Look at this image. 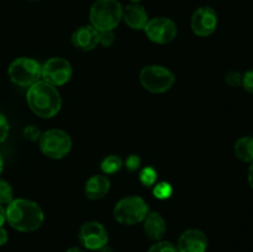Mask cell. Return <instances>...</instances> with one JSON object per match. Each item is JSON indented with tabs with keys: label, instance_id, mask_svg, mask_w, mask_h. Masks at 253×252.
Listing matches in <instances>:
<instances>
[{
	"label": "cell",
	"instance_id": "6da1fadb",
	"mask_svg": "<svg viewBox=\"0 0 253 252\" xmlns=\"http://www.w3.org/2000/svg\"><path fill=\"white\" fill-rule=\"evenodd\" d=\"M6 221L21 232L36 231L43 224L44 214L37 203L29 199H14L5 208Z\"/></svg>",
	"mask_w": 253,
	"mask_h": 252
},
{
	"label": "cell",
	"instance_id": "7a4b0ae2",
	"mask_svg": "<svg viewBox=\"0 0 253 252\" xmlns=\"http://www.w3.org/2000/svg\"><path fill=\"white\" fill-rule=\"evenodd\" d=\"M26 100L32 113L43 119H49L59 113L62 98L56 86L44 81H39L31 86L26 94Z\"/></svg>",
	"mask_w": 253,
	"mask_h": 252
},
{
	"label": "cell",
	"instance_id": "3957f363",
	"mask_svg": "<svg viewBox=\"0 0 253 252\" xmlns=\"http://www.w3.org/2000/svg\"><path fill=\"white\" fill-rule=\"evenodd\" d=\"M123 10L119 0H96L89 12L91 26L98 31H114L123 20Z\"/></svg>",
	"mask_w": 253,
	"mask_h": 252
},
{
	"label": "cell",
	"instance_id": "277c9868",
	"mask_svg": "<svg viewBox=\"0 0 253 252\" xmlns=\"http://www.w3.org/2000/svg\"><path fill=\"white\" fill-rule=\"evenodd\" d=\"M150 212L148 204L141 197L130 195L118 202L114 208V217L123 225H136L142 222Z\"/></svg>",
	"mask_w": 253,
	"mask_h": 252
},
{
	"label": "cell",
	"instance_id": "5b68a950",
	"mask_svg": "<svg viewBox=\"0 0 253 252\" xmlns=\"http://www.w3.org/2000/svg\"><path fill=\"white\" fill-rule=\"evenodd\" d=\"M140 82L146 90L161 94L172 88L175 82V76L166 67L151 64L141 69Z\"/></svg>",
	"mask_w": 253,
	"mask_h": 252
},
{
	"label": "cell",
	"instance_id": "8992f818",
	"mask_svg": "<svg viewBox=\"0 0 253 252\" xmlns=\"http://www.w3.org/2000/svg\"><path fill=\"white\" fill-rule=\"evenodd\" d=\"M10 79L20 86H31L41 79L42 64L30 57H20L11 62L7 69Z\"/></svg>",
	"mask_w": 253,
	"mask_h": 252
},
{
	"label": "cell",
	"instance_id": "52a82bcc",
	"mask_svg": "<svg viewBox=\"0 0 253 252\" xmlns=\"http://www.w3.org/2000/svg\"><path fill=\"white\" fill-rule=\"evenodd\" d=\"M40 148L48 158L61 160L72 150V138L66 131L51 128L40 137Z\"/></svg>",
	"mask_w": 253,
	"mask_h": 252
},
{
	"label": "cell",
	"instance_id": "ba28073f",
	"mask_svg": "<svg viewBox=\"0 0 253 252\" xmlns=\"http://www.w3.org/2000/svg\"><path fill=\"white\" fill-rule=\"evenodd\" d=\"M73 74L71 62L62 57H53L42 64L41 78L53 86H61L68 83Z\"/></svg>",
	"mask_w": 253,
	"mask_h": 252
},
{
	"label": "cell",
	"instance_id": "9c48e42d",
	"mask_svg": "<svg viewBox=\"0 0 253 252\" xmlns=\"http://www.w3.org/2000/svg\"><path fill=\"white\" fill-rule=\"evenodd\" d=\"M143 31L152 42L165 44L169 43L177 37L178 27L175 22L169 17L160 16L148 20Z\"/></svg>",
	"mask_w": 253,
	"mask_h": 252
},
{
	"label": "cell",
	"instance_id": "30bf717a",
	"mask_svg": "<svg viewBox=\"0 0 253 252\" xmlns=\"http://www.w3.org/2000/svg\"><path fill=\"white\" fill-rule=\"evenodd\" d=\"M79 241L85 250L100 251L108 246L109 235L103 224L98 221H88L83 224L78 232Z\"/></svg>",
	"mask_w": 253,
	"mask_h": 252
},
{
	"label": "cell",
	"instance_id": "8fae6325",
	"mask_svg": "<svg viewBox=\"0 0 253 252\" xmlns=\"http://www.w3.org/2000/svg\"><path fill=\"white\" fill-rule=\"evenodd\" d=\"M193 32L199 37H208L215 32L217 27V14L212 7L200 6L193 12L190 19Z\"/></svg>",
	"mask_w": 253,
	"mask_h": 252
},
{
	"label": "cell",
	"instance_id": "7c38bea8",
	"mask_svg": "<svg viewBox=\"0 0 253 252\" xmlns=\"http://www.w3.org/2000/svg\"><path fill=\"white\" fill-rule=\"evenodd\" d=\"M208 237L202 230L189 229L185 230L178 239V252H207Z\"/></svg>",
	"mask_w": 253,
	"mask_h": 252
},
{
	"label": "cell",
	"instance_id": "4fadbf2b",
	"mask_svg": "<svg viewBox=\"0 0 253 252\" xmlns=\"http://www.w3.org/2000/svg\"><path fill=\"white\" fill-rule=\"evenodd\" d=\"M72 43L81 51H91L99 44V31L91 25L78 27L72 34Z\"/></svg>",
	"mask_w": 253,
	"mask_h": 252
},
{
	"label": "cell",
	"instance_id": "5bb4252c",
	"mask_svg": "<svg viewBox=\"0 0 253 252\" xmlns=\"http://www.w3.org/2000/svg\"><path fill=\"white\" fill-rule=\"evenodd\" d=\"M123 20L130 29L143 30L148 22V14L140 4H128L123 10Z\"/></svg>",
	"mask_w": 253,
	"mask_h": 252
},
{
	"label": "cell",
	"instance_id": "9a60e30c",
	"mask_svg": "<svg viewBox=\"0 0 253 252\" xmlns=\"http://www.w3.org/2000/svg\"><path fill=\"white\" fill-rule=\"evenodd\" d=\"M143 230L147 235L148 239L153 241H161L167 231V225L166 220L163 219L160 212H148L146 219L143 220Z\"/></svg>",
	"mask_w": 253,
	"mask_h": 252
},
{
	"label": "cell",
	"instance_id": "2e32d148",
	"mask_svg": "<svg viewBox=\"0 0 253 252\" xmlns=\"http://www.w3.org/2000/svg\"><path fill=\"white\" fill-rule=\"evenodd\" d=\"M110 190V180L105 174H96L89 178L84 187L86 198L91 200H98L105 197Z\"/></svg>",
	"mask_w": 253,
	"mask_h": 252
},
{
	"label": "cell",
	"instance_id": "e0dca14e",
	"mask_svg": "<svg viewBox=\"0 0 253 252\" xmlns=\"http://www.w3.org/2000/svg\"><path fill=\"white\" fill-rule=\"evenodd\" d=\"M235 153L237 158L244 162H253V137L245 136L235 143Z\"/></svg>",
	"mask_w": 253,
	"mask_h": 252
},
{
	"label": "cell",
	"instance_id": "ac0fdd59",
	"mask_svg": "<svg viewBox=\"0 0 253 252\" xmlns=\"http://www.w3.org/2000/svg\"><path fill=\"white\" fill-rule=\"evenodd\" d=\"M124 162L119 156L110 155L101 161L100 168L104 174H115L123 168Z\"/></svg>",
	"mask_w": 253,
	"mask_h": 252
},
{
	"label": "cell",
	"instance_id": "d6986e66",
	"mask_svg": "<svg viewBox=\"0 0 253 252\" xmlns=\"http://www.w3.org/2000/svg\"><path fill=\"white\" fill-rule=\"evenodd\" d=\"M153 195L160 200H166L173 194V187L168 182H158L153 185Z\"/></svg>",
	"mask_w": 253,
	"mask_h": 252
},
{
	"label": "cell",
	"instance_id": "ffe728a7",
	"mask_svg": "<svg viewBox=\"0 0 253 252\" xmlns=\"http://www.w3.org/2000/svg\"><path fill=\"white\" fill-rule=\"evenodd\" d=\"M14 200V190L11 185L4 179H0V204L7 205Z\"/></svg>",
	"mask_w": 253,
	"mask_h": 252
},
{
	"label": "cell",
	"instance_id": "44dd1931",
	"mask_svg": "<svg viewBox=\"0 0 253 252\" xmlns=\"http://www.w3.org/2000/svg\"><path fill=\"white\" fill-rule=\"evenodd\" d=\"M157 180V172L152 167H145L140 172V182L146 187H153Z\"/></svg>",
	"mask_w": 253,
	"mask_h": 252
},
{
	"label": "cell",
	"instance_id": "7402d4cb",
	"mask_svg": "<svg viewBox=\"0 0 253 252\" xmlns=\"http://www.w3.org/2000/svg\"><path fill=\"white\" fill-rule=\"evenodd\" d=\"M147 252H178V249L172 242L161 240V241H156Z\"/></svg>",
	"mask_w": 253,
	"mask_h": 252
},
{
	"label": "cell",
	"instance_id": "603a6c76",
	"mask_svg": "<svg viewBox=\"0 0 253 252\" xmlns=\"http://www.w3.org/2000/svg\"><path fill=\"white\" fill-rule=\"evenodd\" d=\"M115 42L114 31H99V44L103 47H111Z\"/></svg>",
	"mask_w": 253,
	"mask_h": 252
},
{
	"label": "cell",
	"instance_id": "cb8c5ba5",
	"mask_svg": "<svg viewBox=\"0 0 253 252\" xmlns=\"http://www.w3.org/2000/svg\"><path fill=\"white\" fill-rule=\"evenodd\" d=\"M225 82L230 86H240L242 84V74L240 72H229L225 76Z\"/></svg>",
	"mask_w": 253,
	"mask_h": 252
},
{
	"label": "cell",
	"instance_id": "d4e9b609",
	"mask_svg": "<svg viewBox=\"0 0 253 252\" xmlns=\"http://www.w3.org/2000/svg\"><path fill=\"white\" fill-rule=\"evenodd\" d=\"M141 158L137 155H130L125 161V167L128 172H135L140 168Z\"/></svg>",
	"mask_w": 253,
	"mask_h": 252
},
{
	"label": "cell",
	"instance_id": "484cf974",
	"mask_svg": "<svg viewBox=\"0 0 253 252\" xmlns=\"http://www.w3.org/2000/svg\"><path fill=\"white\" fill-rule=\"evenodd\" d=\"M242 86L250 94H253V69H250L246 73L242 74Z\"/></svg>",
	"mask_w": 253,
	"mask_h": 252
},
{
	"label": "cell",
	"instance_id": "4316f807",
	"mask_svg": "<svg viewBox=\"0 0 253 252\" xmlns=\"http://www.w3.org/2000/svg\"><path fill=\"white\" fill-rule=\"evenodd\" d=\"M9 135V123L6 118L0 113V143L4 142Z\"/></svg>",
	"mask_w": 253,
	"mask_h": 252
},
{
	"label": "cell",
	"instance_id": "83f0119b",
	"mask_svg": "<svg viewBox=\"0 0 253 252\" xmlns=\"http://www.w3.org/2000/svg\"><path fill=\"white\" fill-rule=\"evenodd\" d=\"M24 135H25V137L29 138V140H31V141H35V140H37V138L41 137V135H40V131L37 130V128H35L34 126H29V127L25 128Z\"/></svg>",
	"mask_w": 253,
	"mask_h": 252
},
{
	"label": "cell",
	"instance_id": "f1b7e54d",
	"mask_svg": "<svg viewBox=\"0 0 253 252\" xmlns=\"http://www.w3.org/2000/svg\"><path fill=\"white\" fill-rule=\"evenodd\" d=\"M9 240V236H7V231L4 229V227H0V246H4L5 244Z\"/></svg>",
	"mask_w": 253,
	"mask_h": 252
},
{
	"label": "cell",
	"instance_id": "f546056e",
	"mask_svg": "<svg viewBox=\"0 0 253 252\" xmlns=\"http://www.w3.org/2000/svg\"><path fill=\"white\" fill-rule=\"evenodd\" d=\"M6 221V215H5V208L0 204V227Z\"/></svg>",
	"mask_w": 253,
	"mask_h": 252
},
{
	"label": "cell",
	"instance_id": "4dcf8cb0",
	"mask_svg": "<svg viewBox=\"0 0 253 252\" xmlns=\"http://www.w3.org/2000/svg\"><path fill=\"white\" fill-rule=\"evenodd\" d=\"M249 183L253 189V162H251V166H250L249 169Z\"/></svg>",
	"mask_w": 253,
	"mask_h": 252
},
{
	"label": "cell",
	"instance_id": "1f68e13d",
	"mask_svg": "<svg viewBox=\"0 0 253 252\" xmlns=\"http://www.w3.org/2000/svg\"><path fill=\"white\" fill-rule=\"evenodd\" d=\"M66 252H86L85 250L81 249V247H71V249L67 250Z\"/></svg>",
	"mask_w": 253,
	"mask_h": 252
},
{
	"label": "cell",
	"instance_id": "d6a6232c",
	"mask_svg": "<svg viewBox=\"0 0 253 252\" xmlns=\"http://www.w3.org/2000/svg\"><path fill=\"white\" fill-rule=\"evenodd\" d=\"M2 169H4V161H2L1 155H0V175H1Z\"/></svg>",
	"mask_w": 253,
	"mask_h": 252
},
{
	"label": "cell",
	"instance_id": "836d02e7",
	"mask_svg": "<svg viewBox=\"0 0 253 252\" xmlns=\"http://www.w3.org/2000/svg\"><path fill=\"white\" fill-rule=\"evenodd\" d=\"M131 2H132V4H140L141 1H142V0H130Z\"/></svg>",
	"mask_w": 253,
	"mask_h": 252
},
{
	"label": "cell",
	"instance_id": "e575fe53",
	"mask_svg": "<svg viewBox=\"0 0 253 252\" xmlns=\"http://www.w3.org/2000/svg\"><path fill=\"white\" fill-rule=\"evenodd\" d=\"M29 1H39V0H29Z\"/></svg>",
	"mask_w": 253,
	"mask_h": 252
}]
</instances>
